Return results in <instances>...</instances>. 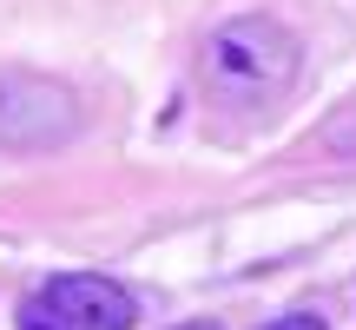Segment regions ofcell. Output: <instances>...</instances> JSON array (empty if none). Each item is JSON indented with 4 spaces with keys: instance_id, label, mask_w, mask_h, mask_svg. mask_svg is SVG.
<instances>
[{
    "instance_id": "5b68a950",
    "label": "cell",
    "mask_w": 356,
    "mask_h": 330,
    "mask_svg": "<svg viewBox=\"0 0 356 330\" xmlns=\"http://www.w3.org/2000/svg\"><path fill=\"white\" fill-rule=\"evenodd\" d=\"M178 330H218V324H211V317H198V324H178Z\"/></svg>"
},
{
    "instance_id": "6da1fadb",
    "label": "cell",
    "mask_w": 356,
    "mask_h": 330,
    "mask_svg": "<svg viewBox=\"0 0 356 330\" xmlns=\"http://www.w3.org/2000/svg\"><path fill=\"white\" fill-rule=\"evenodd\" d=\"M304 47L270 13H231L198 47V86L218 113H264L297 86Z\"/></svg>"
},
{
    "instance_id": "277c9868",
    "label": "cell",
    "mask_w": 356,
    "mask_h": 330,
    "mask_svg": "<svg viewBox=\"0 0 356 330\" xmlns=\"http://www.w3.org/2000/svg\"><path fill=\"white\" fill-rule=\"evenodd\" d=\"M264 330H323V317H310V311H291V317L264 324Z\"/></svg>"
},
{
    "instance_id": "3957f363",
    "label": "cell",
    "mask_w": 356,
    "mask_h": 330,
    "mask_svg": "<svg viewBox=\"0 0 356 330\" xmlns=\"http://www.w3.org/2000/svg\"><path fill=\"white\" fill-rule=\"evenodd\" d=\"M79 126V100L60 79L7 73L0 79V146H60Z\"/></svg>"
},
{
    "instance_id": "7a4b0ae2",
    "label": "cell",
    "mask_w": 356,
    "mask_h": 330,
    "mask_svg": "<svg viewBox=\"0 0 356 330\" xmlns=\"http://www.w3.org/2000/svg\"><path fill=\"white\" fill-rule=\"evenodd\" d=\"M132 324H139V297L99 271L47 278L13 317V330H132Z\"/></svg>"
}]
</instances>
